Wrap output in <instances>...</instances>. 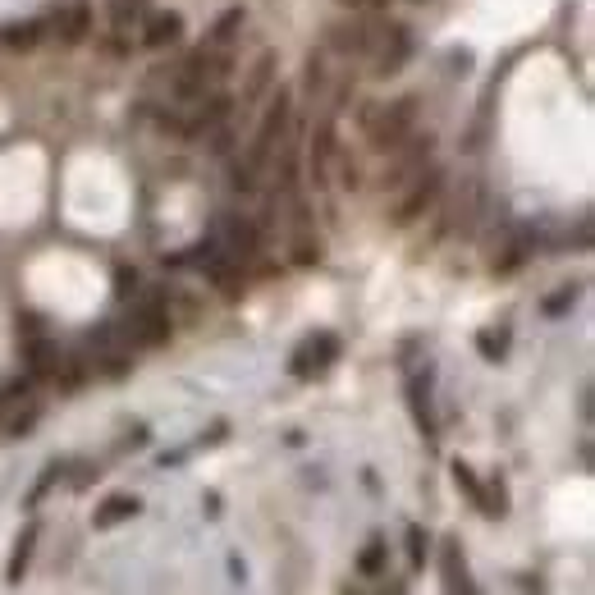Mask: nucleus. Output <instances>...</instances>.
I'll list each match as a JSON object with an SVG mask.
<instances>
[{
  "mask_svg": "<svg viewBox=\"0 0 595 595\" xmlns=\"http://www.w3.org/2000/svg\"><path fill=\"white\" fill-rule=\"evenodd\" d=\"M289 119H293V92L289 87H280V97H275L271 106H266V115H261L257 138H252L248 152L234 161V188L238 193H252V188H257V179L266 174V165L275 161V147H280Z\"/></svg>",
  "mask_w": 595,
  "mask_h": 595,
  "instance_id": "obj_1",
  "label": "nucleus"
},
{
  "mask_svg": "<svg viewBox=\"0 0 595 595\" xmlns=\"http://www.w3.org/2000/svg\"><path fill=\"white\" fill-rule=\"evenodd\" d=\"M417 97H394V101H367L362 106V133L376 152H394L399 142L412 138L417 129Z\"/></svg>",
  "mask_w": 595,
  "mask_h": 595,
  "instance_id": "obj_2",
  "label": "nucleus"
},
{
  "mask_svg": "<svg viewBox=\"0 0 595 595\" xmlns=\"http://www.w3.org/2000/svg\"><path fill=\"white\" fill-rule=\"evenodd\" d=\"M124 339H129L133 348H161L165 339H170L174 330V312H170V293H142L138 307H133V316L124 325Z\"/></svg>",
  "mask_w": 595,
  "mask_h": 595,
  "instance_id": "obj_3",
  "label": "nucleus"
},
{
  "mask_svg": "<svg viewBox=\"0 0 595 595\" xmlns=\"http://www.w3.org/2000/svg\"><path fill=\"white\" fill-rule=\"evenodd\" d=\"M339 353H344V344H339L335 330H316V335H307L303 344L293 348V357H289V376H298V380L321 376V371H330V367L339 362Z\"/></svg>",
  "mask_w": 595,
  "mask_h": 595,
  "instance_id": "obj_4",
  "label": "nucleus"
},
{
  "mask_svg": "<svg viewBox=\"0 0 595 595\" xmlns=\"http://www.w3.org/2000/svg\"><path fill=\"white\" fill-rule=\"evenodd\" d=\"M380 23L385 19H344L335 23L330 33H325V51L335 55V60H367L371 46L380 37Z\"/></svg>",
  "mask_w": 595,
  "mask_h": 595,
  "instance_id": "obj_5",
  "label": "nucleus"
},
{
  "mask_svg": "<svg viewBox=\"0 0 595 595\" xmlns=\"http://www.w3.org/2000/svg\"><path fill=\"white\" fill-rule=\"evenodd\" d=\"M371 74L376 78H394L403 65H408L412 55H417V42H412V33L403 28V23H380V37H376V46H371Z\"/></svg>",
  "mask_w": 595,
  "mask_h": 595,
  "instance_id": "obj_6",
  "label": "nucleus"
},
{
  "mask_svg": "<svg viewBox=\"0 0 595 595\" xmlns=\"http://www.w3.org/2000/svg\"><path fill=\"white\" fill-rule=\"evenodd\" d=\"M211 243H216L220 257L248 266V261L257 257V248H261V234H257V225H252L248 216H220L216 229H211Z\"/></svg>",
  "mask_w": 595,
  "mask_h": 595,
  "instance_id": "obj_7",
  "label": "nucleus"
},
{
  "mask_svg": "<svg viewBox=\"0 0 595 595\" xmlns=\"http://www.w3.org/2000/svg\"><path fill=\"white\" fill-rule=\"evenodd\" d=\"M431 152H435L431 133H426V138H422V133H412L408 142H399V147H394V165H385V179H380V184L399 193L403 184H412V179H417V174L431 165Z\"/></svg>",
  "mask_w": 595,
  "mask_h": 595,
  "instance_id": "obj_8",
  "label": "nucleus"
},
{
  "mask_svg": "<svg viewBox=\"0 0 595 595\" xmlns=\"http://www.w3.org/2000/svg\"><path fill=\"white\" fill-rule=\"evenodd\" d=\"M440 188H444V174L435 170V165H426L412 184H403V197H399V206L390 211V220H394V225H412V220H422L426 211L435 206Z\"/></svg>",
  "mask_w": 595,
  "mask_h": 595,
  "instance_id": "obj_9",
  "label": "nucleus"
},
{
  "mask_svg": "<svg viewBox=\"0 0 595 595\" xmlns=\"http://www.w3.org/2000/svg\"><path fill=\"white\" fill-rule=\"evenodd\" d=\"M138 42L147 51H170L184 42V14L179 10H147V19L138 23Z\"/></svg>",
  "mask_w": 595,
  "mask_h": 595,
  "instance_id": "obj_10",
  "label": "nucleus"
},
{
  "mask_svg": "<svg viewBox=\"0 0 595 595\" xmlns=\"http://www.w3.org/2000/svg\"><path fill=\"white\" fill-rule=\"evenodd\" d=\"M335 152H339V138H335V119H321L312 133V152H307V165H312V179L316 184H330V170H335Z\"/></svg>",
  "mask_w": 595,
  "mask_h": 595,
  "instance_id": "obj_11",
  "label": "nucleus"
},
{
  "mask_svg": "<svg viewBox=\"0 0 595 595\" xmlns=\"http://www.w3.org/2000/svg\"><path fill=\"white\" fill-rule=\"evenodd\" d=\"M440 573H444V595H481V591L472 586V573H467L458 541H444V550H440Z\"/></svg>",
  "mask_w": 595,
  "mask_h": 595,
  "instance_id": "obj_12",
  "label": "nucleus"
},
{
  "mask_svg": "<svg viewBox=\"0 0 595 595\" xmlns=\"http://www.w3.org/2000/svg\"><path fill=\"white\" fill-rule=\"evenodd\" d=\"M92 5H87V0H74V5H65V10L55 14V37H60V42L65 46H78L83 42L87 33H92Z\"/></svg>",
  "mask_w": 595,
  "mask_h": 595,
  "instance_id": "obj_13",
  "label": "nucleus"
},
{
  "mask_svg": "<svg viewBox=\"0 0 595 595\" xmlns=\"http://www.w3.org/2000/svg\"><path fill=\"white\" fill-rule=\"evenodd\" d=\"M138 513H142V499L138 495H110V499H101V509L92 513V527L110 531V527H119V522L138 518Z\"/></svg>",
  "mask_w": 595,
  "mask_h": 595,
  "instance_id": "obj_14",
  "label": "nucleus"
},
{
  "mask_svg": "<svg viewBox=\"0 0 595 595\" xmlns=\"http://www.w3.org/2000/svg\"><path fill=\"white\" fill-rule=\"evenodd\" d=\"M408 403H412V417L417 426L426 431V440H435V412H431V371L426 376H412L408 385Z\"/></svg>",
  "mask_w": 595,
  "mask_h": 595,
  "instance_id": "obj_15",
  "label": "nucleus"
},
{
  "mask_svg": "<svg viewBox=\"0 0 595 595\" xmlns=\"http://www.w3.org/2000/svg\"><path fill=\"white\" fill-rule=\"evenodd\" d=\"M37 522H28V527L19 531V541H14V554H10V563H5V582L10 586H19L23 582V573H28V559H33V545H37Z\"/></svg>",
  "mask_w": 595,
  "mask_h": 595,
  "instance_id": "obj_16",
  "label": "nucleus"
},
{
  "mask_svg": "<svg viewBox=\"0 0 595 595\" xmlns=\"http://www.w3.org/2000/svg\"><path fill=\"white\" fill-rule=\"evenodd\" d=\"M243 19H248V10H243V5H229V10L211 23V33H206L202 42L206 46H234V37L243 33Z\"/></svg>",
  "mask_w": 595,
  "mask_h": 595,
  "instance_id": "obj_17",
  "label": "nucleus"
},
{
  "mask_svg": "<svg viewBox=\"0 0 595 595\" xmlns=\"http://www.w3.org/2000/svg\"><path fill=\"white\" fill-rule=\"evenodd\" d=\"M28 376L33 380H51V371H55V362H60V348L51 344V339H28Z\"/></svg>",
  "mask_w": 595,
  "mask_h": 595,
  "instance_id": "obj_18",
  "label": "nucleus"
},
{
  "mask_svg": "<svg viewBox=\"0 0 595 595\" xmlns=\"http://www.w3.org/2000/svg\"><path fill=\"white\" fill-rule=\"evenodd\" d=\"M0 37H5V46H10V51H33V46L46 37V19H23V23H10V28H5Z\"/></svg>",
  "mask_w": 595,
  "mask_h": 595,
  "instance_id": "obj_19",
  "label": "nucleus"
},
{
  "mask_svg": "<svg viewBox=\"0 0 595 595\" xmlns=\"http://www.w3.org/2000/svg\"><path fill=\"white\" fill-rule=\"evenodd\" d=\"M271 78H275V55L271 51H261L257 55V65L248 69V83H243V101H257L266 87H271Z\"/></svg>",
  "mask_w": 595,
  "mask_h": 595,
  "instance_id": "obj_20",
  "label": "nucleus"
},
{
  "mask_svg": "<svg viewBox=\"0 0 595 595\" xmlns=\"http://www.w3.org/2000/svg\"><path fill=\"white\" fill-rule=\"evenodd\" d=\"M385 563H390V545L380 541V536H371L367 550L357 554V573H362V577H380V573H385Z\"/></svg>",
  "mask_w": 595,
  "mask_h": 595,
  "instance_id": "obj_21",
  "label": "nucleus"
},
{
  "mask_svg": "<svg viewBox=\"0 0 595 595\" xmlns=\"http://www.w3.org/2000/svg\"><path fill=\"white\" fill-rule=\"evenodd\" d=\"M476 509L486 513V518H504V513H509V490H504V481H490V486H481Z\"/></svg>",
  "mask_w": 595,
  "mask_h": 595,
  "instance_id": "obj_22",
  "label": "nucleus"
},
{
  "mask_svg": "<svg viewBox=\"0 0 595 595\" xmlns=\"http://www.w3.org/2000/svg\"><path fill=\"white\" fill-rule=\"evenodd\" d=\"M426 559H431V536H426V527L412 522V527H408V563H412V573H422Z\"/></svg>",
  "mask_w": 595,
  "mask_h": 595,
  "instance_id": "obj_23",
  "label": "nucleus"
},
{
  "mask_svg": "<svg viewBox=\"0 0 595 595\" xmlns=\"http://www.w3.org/2000/svg\"><path fill=\"white\" fill-rule=\"evenodd\" d=\"M577 298H582V284H563L559 293H550V298L541 303V312L545 316H568L577 307Z\"/></svg>",
  "mask_w": 595,
  "mask_h": 595,
  "instance_id": "obj_24",
  "label": "nucleus"
},
{
  "mask_svg": "<svg viewBox=\"0 0 595 595\" xmlns=\"http://www.w3.org/2000/svg\"><path fill=\"white\" fill-rule=\"evenodd\" d=\"M476 348H481L486 362H504V353H509V330H481V335H476Z\"/></svg>",
  "mask_w": 595,
  "mask_h": 595,
  "instance_id": "obj_25",
  "label": "nucleus"
},
{
  "mask_svg": "<svg viewBox=\"0 0 595 595\" xmlns=\"http://www.w3.org/2000/svg\"><path fill=\"white\" fill-rule=\"evenodd\" d=\"M37 422H42V408H37V403H28V408H14L10 426H5V435H33Z\"/></svg>",
  "mask_w": 595,
  "mask_h": 595,
  "instance_id": "obj_26",
  "label": "nucleus"
},
{
  "mask_svg": "<svg viewBox=\"0 0 595 595\" xmlns=\"http://www.w3.org/2000/svg\"><path fill=\"white\" fill-rule=\"evenodd\" d=\"M60 476H65V463H46V472L37 476V486H33V495H28V509H33V504H42V499H46V490H51L55 481H60Z\"/></svg>",
  "mask_w": 595,
  "mask_h": 595,
  "instance_id": "obj_27",
  "label": "nucleus"
},
{
  "mask_svg": "<svg viewBox=\"0 0 595 595\" xmlns=\"http://www.w3.org/2000/svg\"><path fill=\"white\" fill-rule=\"evenodd\" d=\"M454 481H458V490H463V495L472 499V504L481 499V481H476V472H472L467 463H454Z\"/></svg>",
  "mask_w": 595,
  "mask_h": 595,
  "instance_id": "obj_28",
  "label": "nucleus"
},
{
  "mask_svg": "<svg viewBox=\"0 0 595 595\" xmlns=\"http://www.w3.org/2000/svg\"><path fill=\"white\" fill-rule=\"evenodd\" d=\"M225 431H229V426H225V422H216V426H211V431L202 435V444H220V440H225Z\"/></svg>",
  "mask_w": 595,
  "mask_h": 595,
  "instance_id": "obj_29",
  "label": "nucleus"
},
{
  "mask_svg": "<svg viewBox=\"0 0 595 595\" xmlns=\"http://www.w3.org/2000/svg\"><path fill=\"white\" fill-rule=\"evenodd\" d=\"M202 509H206V518H220V495H206Z\"/></svg>",
  "mask_w": 595,
  "mask_h": 595,
  "instance_id": "obj_30",
  "label": "nucleus"
},
{
  "mask_svg": "<svg viewBox=\"0 0 595 595\" xmlns=\"http://www.w3.org/2000/svg\"><path fill=\"white\" fill-rule=\"evenodd\" d=\"M129 284H138V271H119V293H129Z\"/></svg>",
  "mask_w": 595,
  "mask_h": 595,
  "instance_id": "obj_31",
  "label": "nucleus"
},
{
  "mask_svg": "<svg viewBox=\"0 0 595 595\" xmlns=\"http://www.w3.org/2000/svg\"><path fill=\"white\" fill-rule=\"evenodd\" d=\"M339 5H344V10H357V14L371 10V0H339Z\"/></svg>",
  "mask_w": 595,
  "mask_h": 595,
  "instance_id": "obj_32",
  "label": "nucleus"
},
{
  "mask_svg": "<svg viewBox=\"0 0 595 595\" xmlns=\"http://www.w3.org/2000/svg\"><path fill=\"white\" fill-rule=\"evenodd\" d=\"M380 595H408V591H403V586H399V582H394V586H390V591H380Z\"/></svg>",
  "mask_w": 595,
  "mask_h": 595,
  "instance_id": "obj_33",
  "label": "nucleus"
}]
</instances>
